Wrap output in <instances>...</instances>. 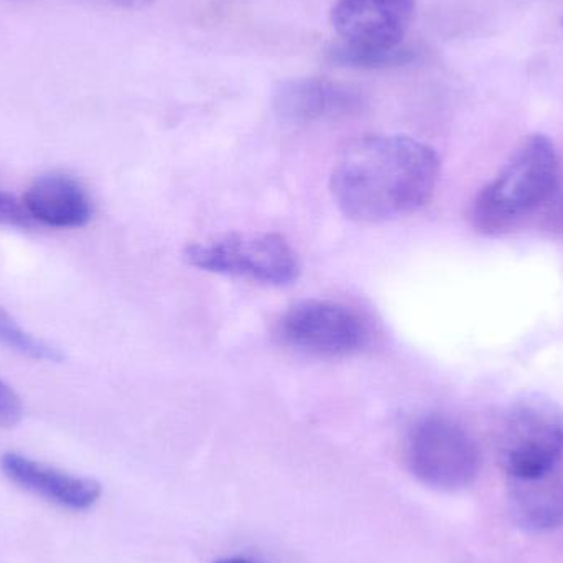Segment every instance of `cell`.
<instances>
[{"label":"cell","mask_w":563,"mask_h":563,"mask_svg":"<svg viewBox=\"0 0 563 563\" xmlns=\"http://www.w3.org/2000/svg\"><path fill=\"white\" fill-rule=\"evenodd\" d=\"M416 13V0H338L331 25L341 42L367 48L402 45Z\"/></svg>","instance_id":"52a82bcc"},{"label":"cell","mask_w":563,"mask_h":563,"mask_svg":"<svg viewBox=\"0 0 563 563\" xmlns=\"http://www.w3.org/2000/svg\"><path fill=\"white\" fill-rule=\"evenodd\" d=\"M561 172L554 142L544 134L529 135L473 198L470 223L485 236L508 233L548 205Z\"/></svg>","instance_id":"7a4b0ae2"},{"label":"cell","mask_w":563,"mask_h":563,"mask_svg":"<svg viewBox=\"0 0 563 563\" xmlns=\"http://www.w3.org/2000/svg\"><path fill=\"white\" fill-rule=\"evenodd\" d=\"M356 89L323 78H295L274 89L273 108L288 124H310L327 119L346 118L363 109Z\"/></svg>","instance_id":"ba28073f"},{"label":"cell","mask_w":563,"mask_h":563,"mask_svg":"<svg viewBox=\"0 0 563 563\" xmlns=\"http://www.w3.org/2000/svg\"><path fill=\"white\" fill-rule=\"evenodd\" d=\"M0 343L5 344L10 350L19 351V353L32 357V360L46 361V363H59V361H63V353L58 347L23 330L3 310H0Z\"/></svg>","instance_id":"4fadbf2b"},{"label":"cell","mask_w":563,"mask_h":563,"mask_svg":"<svg viewBox=\"0 0 563 563\" xmlns=\"http://www.w3.org/2000/svg\"><path fill=\"white\" fill-rule=\"evenodd\" d=\"M184 256L205 273L267 285H288L300 274L297 254L285 238L274 233L213 238L190 244Z\"/></svg>","instance_id":"5b68a950"},{"label":"cell","mask_w":563,"mask_h":563,"mask_svg":"<svg viewBox=\"0 0 563 563\" xmlns=\"http://www.w3.org/2000/svg\"><path fill=\"white\" fill-rule=\"evenodd\" d=\"M0 224L13 228H30L33 224L25 205L5 191H0Z\"/></svg>","instance_id":"5bb4252c"},{"label":"cell","mask_w":563,"mask_h":563,"mask_svg":"<svg viewBox=\"0 0 563 563\" xmlns=\"http://www.w3.org/2000/svg\"><path fill=\"white\" fill-rule=\"evenodd\" d=\"M23 205L32 220L59 230L86 227L92 217L88 194L68 175H43L29 188Z\"/></svg>","instance_id":"30bf717a"},{"label":"cell","mask_w":563,"mask_h":563,"mask_svg":"<svg viewBox=\"0 0 563 563\" xmlns=\"http://www.w3.org/2000/svg\"><path fill=\"white\" fill-rule=\"evenodd\" d=\"M112 2L124 7V9H144L152 0H112Z\"/></svg>","instance_id":"e0dca14e"},{"label":"cell","mask_w":563,"mask_h":563,"mask_svg":"<svg viewBox=\"0 0 563 563\" xmlns=\"http://www.w3.org/2000/svg\"><path fill=\"white\" fill-rule=\"evenodd\" d=\"M285 346L317 357H347L371 341L367 321L347 305L331 300H303L291 305L277 323Z\"/></svg>","instance_id":"8992f818"},{"label":"cell","mask_w":563,"mask_h":563,"mask_svg":"<svg viewBox=\"0 0 563 563\" xmlns=\"http://www.w3.org/2000/svg\"><path fill=\"white\" fill-rule=\"evenodd\" d=\"M23 417L22 400L19 394L0 379V427L10 429L20 423Z\"/></svg>","instance_id":"9a60e30c"},{"label":"cell","mask_w":563,"mask_h":563,"mask_svg":"<svg viewBox=\"0 0 563 563\" xmlns=\"http://www.w3.org/2000/svg\"><path fill=\"white\" fill-rule=\"evenodd\" d=\"M0 470L19 488L73 511H85L101 498L102 488L96 479L69 475L20 453L2 455Z\"/></svg>","instance_id":"9c48e42d"},{"label":"cell","mask_w":563,"mask_h":563,"mask_svg":"<svg viewBox=\"0 0 563 563\" xmlns=\"http://www.w3.org/2000/svg\"><path fill=\"white\" fill-rule=\"evenodd\" d=\"M406 463L422 485L456 493L478 478L482 452L462 423L443 413H426L407 433Z\"/></svg>","instance_id":"277c9868"},{"label":"cell","mask_w":563,"mask_h":563,"mask_svg":"<svg viewBox=\"0 0 563 563\" xmlns=\"http://www.w3.org/2000/svg\"><path fill=\"white\" fill-rule=\"evenodd\" d=\"M496 453L511 479L538 478L563 459V410L542 396L515 400L503 413Z\"/></svg>","instance_id":"3957f363"},{"label":"cell","mask_w":563,"mask_h":563,"mask_svg":"<svg viewBox=\"0 0 563 563\" xmlns=\"http://www.w3.org/2000/svg\"><path fill=\"white\" fill-rule=\"evenodd\" d=\"M435 148L406 135H371L353 142L331 172L341 213L376 224L422 210L440 180Z\"/></svg>","instance_id":"6da1fadb"},{"label":"cell","mask_w":563,"mask_h":563,"mask_svg":"<svg viewBox=\"0 0 563 563\" xmlns=\"http://www.w3.org/2000/svg\"><path fill=\"white\" fill-rule=\"evenodd\" d=\"M328 58L334 65L347 68L384 69L407 65L417 58V53L402 45L396 48H367L341 42L328 49Z\"/></svg>","instance_id":"7c38bea8"},{"label":"cell","mask_w":563,"mask_h":563,"mask_svg":"<svg viewBox=\"0 0 563 563\" xmlns=\"http://www.w3.org/2000/svg\"><path fill=\"white\" fill-rule=\"evenodd\" d=\"M214 563H254V562L247 561V559H244V558H224V559H220V561H217Z\"/></svg>","instance_id":"ac0fdd59"},{"label":"cell","mask_w":563,"mask_h":563,"mask_svg":"<svg viewBox=\"0 0 563 563\" xmlns=\"http://www.w3.org/2000/svg\"><path fill=\"white\" fill-rule=\"evenodd\" d=\"M548 208V220L552 230L563 234V175L559 178L558 187L552 194L551 200L545 205Z\"/></svg>","instance_id":"2e32d148"},{"label":"cell","mask_w":563,"mask_h":563,"mask_svg":"<svg viewBox=\"0 0 563 563\" xmlns=\"http://www.w3.org/2000/svg\"><path fill=\"white\" fill-rule=\"evenodd\" d=\"M509 512L522 531L538 534L563 526V473L558 468L538 478H509Z\"/></svg>","instance_id":"8fae6325"}]
</instances>
